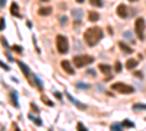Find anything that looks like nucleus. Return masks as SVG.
Wrapping results in <instances>:
<instances>
[{"instance_id": "obj_1", "label": "nucleus", "mask_w": 146, "mask_h": 131, "mask_svg": "<svg viewBox=\"0 0 146 131\" xmlns=\"http://www.w3.org/2000/svg\"><path fill=\"white\" fill-rule=\"evenodd\" d=\"M102 35H104V32L100 26H91V28H88L86 31H85L83 39L89 47H94L102 39Z\"/></svg>"}, {"instance_id": "obj_2", "label": "nucleus", "mask_w": 146, "mask_h": 131, "mask_svg": "<svg viewBox=\"0 0 146 131\" xmlns=\"http://www.w3.org/2000/svg\"><path fill=\"white\" fill-rule=\"evenodd\" d=\"M56 47H57V51L60 54H66L69 51V39H67V37L58 34L56 37Z\"/></svg>"}, {"instance_id": "obj_3", "label": "nucleus", "mask_w": 146, "mask_h": 131, "mask_svg": "<svg viewBox=\"0 0 146 131\" xmlns=\"http://www.w3.org/2000/svg\"><path fill=\"white\" fill-rule=\"evenodd\" d=\"M111 89L115 90V92H118V93H123V95H130V93L135 92V88L130 86V85H127V83H123V82H115V83H113Z\"/></svg>"}, {"instance_id": "obj_4", "label": "nucleus", "mask_w": 146, "mask_h": 131, "mask_svg": "<svg viewBox=\"0 0 146 131\" xmlns=\"http://www.w3.org/2000/svg\"><path fill=\"white\" fill-rule=\"evenodd\" d=\"M95 61V58L92 55H75L73 57V64H75L76 68L85 67L86 64H91Z\"/></svg>"}, {"instance_id": "obj_5", "label": "nucleus", "mask_w": 146, "mask_h": 131, "mask_svg": "<svg viewBox=\"0 0 146 131\" xmlns=\"http://www.w3.org/2000/svg\"><path fill=\"white\" fill-rule=\"evenodd\" d=\"M145 26H146L145 25V19L143 18H137L136 22H135V32H136L137 38L140 41L145 39Z\"/></svg>"}, {"instance_id": "obj_6", "label": "nucleus", "mask_w": 146, "mask_h": 131, "mask_svg": "<svg viewBox=\"0 0 146 131\" xmlns=\"http://www.w3.org/2000/svg\"><path fill=\"white\" fill-rule=\"evenodd\" d=\"M117 15H118V18H123V19L129 18V9H127V6L126 5H118L117 6Z\"/></svg>"}, {"instance_id": "obj_7", "label": "nucleus", "mask_w": 146, "mask_h": 131, "mask_svg": "<svg viewBox=\"0 0 146 131\" xmlns=\"http://www.w3.org/2000/svg\"><path fill=\"white\" fill-rule=\"evenodd\" d=\"M60 66H62V68L66 71L67 74H73V73H75V68L72 67V64H70V61H69V60H62Z\"/></svg>"}, {"instance_id": "obj_8", "label": "nucleus", "mask_w": 146, "mask_h": 131, "mask_svg": "<svg viewBox=\"0 0 146 131\" xmlns=\"http://www.w3.org/2000/svg\"><path fill=\"white\" fill-rule=\"evenodd\" d=\"M66 96H67V99H69V101H70V102H72L73 105H76L79 109H82V111H83V109H86V105H83L82 102H79L78 99H75V98H73L70 93H67V92H66Z\"/></svg>"}, {"instance_id": "obj_9", "label": "nucleus", "mask_w": 146, "mask_h": 131, "mask_svg": "<svg viewBox=\"0 0 146 131\" xmlns=\"http://www.w3.org/2000/svg\"><path fill=\"white\" fill-rule=\"evenodd\" d=\"M18 64H19V67H21V70L23 71V74H25V77L29 80V77H34L32 76V73H31V70H29V67L25 64V63H22V61H19L18 60Z\"/></svg>"}, {"instance_id": "obj_10", "label": "nucleus", "mask_w": 146, "mask_h": 131, "mask_svg": "<svg viewBox=\"0 0 146 131\" xmlns=\"http://www.w3.org/2000/svg\"><path fill=\"white\" fill-rule=\"evenodd\" d=\"M82 13H83L82 10H76V9H73V10H72V15H73V18H75V26H76V25H80Z\"/></svg>"}, {"instance_id": "obj_11", "label": "nucleus", "mask_w": 146, "mask_h": 131, "mask_svg": "<svg viewBox=\"0 0 146 131\" xmlns=\"http://www.w3.org/2000/svg\"><path fill=\"white\" fill-rule=\"evenodd\" d=\"M51 12H53V7H51V6H45V7H40L38 15H40V16H48Z\"/></svg>"}, {"instance_id": "obj_12", "label": "nucleus", "mask_w": 146, "mask_h": 131, "mask_svg": "<svg viewBox=\"0 0 146 131\" xmlns=\"http://www.w3.org/2000/svg\"><path fill=\"white\" fill-rule=\"evenodd\" d=\"M10 102L12 105L15 106V108H19V101H18V93L15 90H12L10 92Z\"/></svg>"}, {"instance_id": "obj_13", "label": "nucleus", "mask_w": 146, "mask_h": 131, "mask_svg": "<svg viewBox=\"0 0 146 131\" xmlns=\"http://www.w3.org/2000/svg\"><path fill=\"white\" fill-rule=\"evenodd\" d=\"M10 13L13 15V16H18V18H21V13H19V6H18V3H12L10 5Z\"/></svg>"}, {"instance_id": "obj_14", "label": "nucleus", "mask_w": 146, "mask_h": 131, "mask_svg": "<svg viewBox=\"0 0 146 131\" xmlns=\"http://www.w3.org/2000/svg\"><path fill=\"white\" fill-rule=\"evenodd\" d=\"M118 47L121 48V51H123V53H126V54H131V53H133V48H130V47H129L127 44H124L123 41H121V42H118Z\"/></svg>"}, {"instance_id": "obj_15", "label": "nucleus", "mask_w": 146, "mask_h": 131, "mask_svg": "<svg viewBox=\"0 0 146 131\" xmlns=\"http://www.w3.org/2000/svg\"><path fill=\"white\" fill-rule=\"evenodd\" d=\"M100 19V13H96V12H88V20L89 22H96Z\"/></svg>"}, {"instance_id": "obj_16", "label": "nucleus", "mask_w": 146, "mask_h": 131, "mask_svg": "<svg viewBox=\"0 0 146 131\" xmlns=\"http://www.w3.org/2000/svg\"><path fill=\"white\" fill-rule=\"evenodd\" d=\"M136 66H137V60H135V58H130V60L126 61V68L127 70H133Z\"/></svg>"}, {"instance_id": "obj_17", "label": "nucleus", "mask_w": 146, "mask_h": 131, "mask_svg": "<svg viewBox=\"0 0 146 131\" xmlns=\"http://www.w3.org/2000/svg\"><path fill=\"white\" fill-rule=\"evenodd\" d=\"M28 118H29V120H31L35 125H38V127H41V125H42V121L40 120L38 117H35V115H32V114H28Z\"/></svg>"}, {"instance_id": "obj_18", "label": "nucleus", "mask_w": 146, "mask_h": 131, "mask_svg": "<svg viewBox=\"0 0 146 131\" xmlns=\"http://www.w3.org/2000/svg\"><path fill=\"white\" fill-rule=\"evenodd\" d=\"M98 68H100V71H102L104 74H108L110 71H111V66H108V64H100Z\"/></svg>"}, {"instance_id": "obj_19", "label": "nucleus", "mask_w": 146, "mask_h": 131, "mask_svg": "<svg viewBox=\"0 0 146 131\" xmlns=\"http://www.w3.org/2000/svg\"><path fill=\"white\" fill-rule=\"evenodd\" d=\"M146 109V103H135L133 105V111H143Z\"/></svg>"}, {"instance_id": "obj_20", "label": "nucleus", "mask_w": 146, "mask_h": 131, "mask_svg": "<svg viewBox=\"0 0 146 131\" xmlns=\"http://www.w3.org/2000/svg\"><path fill=\"white\" fill-rule=\"evenodd\" d=\"M89 3H91L92 6H95V7H102V6H104L102 0H89Z\"/></svg>"}, {"instance_id": "obj_21", "label": "nucleus", "mask_w": 146, "mask_h": 131, "mask_svg": "<svg viewBox=\"0 0 146 131\" xmlns=\"http://www.w3.org/2000/svg\"><path fill=\"white\" fill-rule=\"evenodd\" d=\"M34 80H35V83H36V86H38L41 90L44 89V85H42V80H40V77L38 76H34Z\"/></svg>"}, {"instance_id": "obj_22", "label": "nucleus", "mask_w": 146, "mask_h": 131, "mask_svg": "<svg viewBox=\"0 0 146 131\" xmlns=\"http://www.w3.org/2000/svg\"><path fill=\"white\" fill-rule=\"evenodd\" d=\"M121 124H123V127H127V128H133V127H135V122H131L129 120H124Z\"/></svg>"}, {"instance_id": "obj_23", "label": "nucleus", "mask_w": 146, "mask_h": 131, "mask_svg": "<svg viewBox=\"0 0 146 131\" xmlns=\"http://www.w3.org/2000/svg\"><path fill=\"white\" fill-rule=\"evenodd\" d=\"M76 88H79V89H89V85L88 83H83V82H79V83H76Z\"/></svg>"}, {"instance_id": "obj_24", "label": "nucleus", "mask_w": 146, "mask_h": 131, "mask_svg": "<svg viewBox=\"0 0 146 131\" xmlns=\"http://www.w3.org/2000/svg\"><path fill=\"white\" fill-rule=\"evenodd\" d=\"M124 127H123V124H113L111 125V130H114V131H120V130H123Z\"/></svg>"}, {"instance_id": "obj_25", "label": "nucleus", "mask_w": 146, "mask_h": 131, "mask_svg": "<svg viewBox=\"0 0 146 131\" xmlns=\"http://www.w3.org/2000/svg\"><path fill=\"white\" fill-rule=\"evenodd\" d=\"M12 50H13V51H16V53H19V54H22V47L21 45H13V47H12Z\"/></svg>"}, {"instance_id": "obj_26", "label": "nucleus", "mask_w": 146, "mask_h": 131, "mask_svg": "<svg viewBox=\"0 0 146 131\" xmlns=\"http://www.w3.org/2000/svg\"><path fill=\"white\" fill-rule=\"evenodd\" d=\"M66 23H67V18H66V16H60V25L64 26Z\"/></svg>"}, {"instance_id": "obj_27", "label": "nucleus", "mask_w": 146, "mask_h": 131, "mask_svg": "<svg viewBox=\"0 0 146 131\" xmlns=\"http://www.w3.org/2000/svg\"><path fill=\"white\" fill-rule=\"evenodd\" d=\"M114 68H115V71H117V73H120V71H121V63H120V61H115V66H114Z\"/></svg>"}, {"instance_id": "obj_28", "label": "nucleus", "mask_w": 146, "mask_h": 131, "mask_svg": "<svg viewBox=\"0 0 146 131\" xmlns=\"http://www.w3.org/2000/svg\"><path fill=\"white\" fill-rule=\"evenodd\" d=\"M78 128H79L80 131H86V130H88V128H86V127H85V125H83L82 122H78Z\"/></svg>"}, {"instance_id": "obj_29", "label": "nucleus", "mask_w": 146, "mask_h": 131, "mask_svg": "<svg viewBox=\"0 0 146 131\" xmlns=\"http://www.w3.org/2000/svg\"><path fill=\"white\" fill-rule=\"evenodd\" d=\"M41 98H42V101H44V102H45V103H47L48 106H54V105H53V102H50V101H48V99H47L45 96H41Z\"/></svg>"}, {"instance_id": "obj_30", "label": "nucleus", "mask_w": 146, "mask_h": 131, "mask_svg": "<svg viewBox=\"0 0 146 131\" xmlns=\"http://www.w3.org/2000/svg\"><path fill=\"white\" fill-rule=\"evenodd\" d=\"M54 96H56L58 101H62V93H60V92H54Z\"/></svg>"}, {"instance_id": "obj_31", "label": "nucleus", "mask_w": 146, "mask_h": 131, "mask_svg": "<svg viewBox=\"0 0 146 131\" xmlns=\"http://www.w3.org/2000/svg\"><path fill=\"white\" fill-rule=\"evenodd\" d=\"M124 38H126V39H133V38H131V34H130V32H126V34H124Z\"/></svg>"}, {"instance_id": "obj_32", "label": "nucleus", "mask_w": 146, "mask_h": 131, "mask_svg": "<svg viewBox=\"0 0 146 131\" xmlns=\"http://www.w3.org/2000/svg\"><path fill=\"white\" fill-rule=\"evenodd\" d=\"M0 20H2V25H0V29L3 31V29H5V26H6V25H5V18H2V19H0Z\"/></svg>"}, {"instance_id": "obj_33", "label": "nucleus", "mask_w": 146, "mask_h": 131, "mask_svg": "<svg viewBox=\"0 0 146 131\" xmlns=\"http://www.w3.org/2000/svg\"><path fill=\"white\" fill-rule=\"evenodd\" d=\"M31 106H32V111H35V112H38V106H36L35 103H31Z\"/></svg>"}, {"instance_id": "obj_34", "label": "nucleus", "mask_w": 146, "mask_h": 131, "mask_svg": "<svg viewBox=\"0 0 146 131\" xmlns=\"http://www.w3.org/2000/svg\"><path fill=\"white\" fill-rule=\"evenodd\" d=\"M2 68H3V70H6V71H9V70H10V68H9V66H6L5 63H2Z\"/></svg>"}, {"instance_id": "obj_35", "label": "nucleus", "mask_w": 146, "mask_h": 131, "mask_svg": "<svg viewBox=\"0 0 146 131\" xmlns=\"http://www.w3.org/2000/svg\"><path fill=\"white\" fill-rule=\"evenodd\" d=\"M27 26L31 29V28H32V22H29V20H28V22H27Z\"/></svg>"}, {"instance_id": "obj_36", "label": "nucleus", "mask_w": 146, "mask_h": 131, "mask_svg": "<svg viewBox=\"0 0 146 131\" xmlns=\"http://www.w3.org/2000/svg\"><path fill=\"white\" fill-rule=\"evenodd\" d=\"M5 5H6V0H2V2H0V6L5 7Z\"/></svg>"}, {"instance_id": "obj_37", "label": "nucleus", "mask_w": 146, "mask_h": 131, "mask_svg": "<svg viewBox=\"0 0 146 131\" xmlns=\"http://www.w3.org/2000/svg\"><path fill=\"white\" fill-rule=\"evenodd\" d=\"M88 71H89L91 76H95V70H88Z\"/></svg>"}, {"instance_id": "obj_38", "label": "nucleus", "mask_w": 146, "mask_h": 131, "mask_svg": "<svg viewBox=\"0 0 146 131\" xmlns=\"http://www.w3.org/2000/svg\"><path fill=\"white\" fill-rule=\"evenodd\" d=\"M76 3H83V0H76Z\"/></svg>"}, {"instance_id": "obj_39", "label": "nucleus", "mask_w": 146, "mask_h": 131, "mask_svg": "<svg viewBox=\"0 0 146 131\" xmlns=\"http://www.w3.org/2000/svg\"><path fill=\"white\" fill-rule=\"evenodd\" d=\"M130 2H137V0H130Z\"/></svg>"}, {"instance_id": "obj_40", "label": "nucleus", "mask_w": 146, "mask_h": 131, "mask_svg": "<svg viewBox=\"0 0 146 131\" xmlns=\"http://www.w3.org/2000/svg\"><path fill=\"white\" fill-rule=\"evenodd\" d=\"M42 2H48V0H42Z\"/></svg>"}, {"instance_id": "obj_41", "label": "nucleus", "mask_w": 146, "mask_h": 131, "mask_svg": "<svg viewBox=\"0 0 146 131\" xmlns=\"http://www.w3.org/2000/svg\"><path fill=\"white\" fill-rule=\"evenodd\" d=\"M145 120H146V118H145Z\"/></svg>"}]
</instances>
